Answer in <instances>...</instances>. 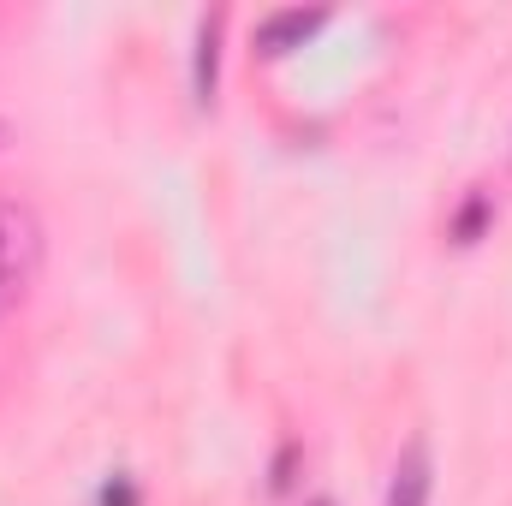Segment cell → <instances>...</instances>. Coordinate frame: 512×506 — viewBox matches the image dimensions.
<instances>
[{
	"label": "cell",
	"mask_w": 512,
	"mask_h": 506,
	"mask_svg": "<svg viewBox=\"0 0 512 506\" xmlns=\"http://www.w3.org/2000/svg\"><path fill=\"white\" fill-rule=\"evenodd\" d=\"M36 274H42V221L30 203L0 197V316L30 298Z\"/></svg>",
	"instance_id": "1"
},
{
	"label": "cell",
	"mask_w": 512,
	"mask_h": 506,
	"mask_svg": "<svg viewBox=\"0 0 512 506\" xmlns=\"http://www.w3.org/2000/svg\"><path fill=\"white\" fill-rule=\"evenodd\" d=\"M215 84H221V12H209L197 24V60H191V90H197V108L215 102Z\"/></svg>",
	"instance_id": "3"
},
{
	"label": "cell",
	"mask_w": 512,
	"mask_h": 506,
	"mask_svg": "<svg viewBox=\"0 0 512 506\" xmlns=\"http://www.w3.org/2000/svg\"><path fill=\"white\" fill-rule=\"evenodd\" d=\"M483 215H489V203H483V197H471V203H465V215H459V227H453V239H459V245H477Z\"/></svg>",
	"instance_id": "5"
},
{
	"label": "cell",
	"mask_w": 512,
	"mask_h": 506,
	"mask_svg": "<svg viewBox=\"0 0 512 506\" xmlns=\"http://www.w3.org/2000/svg\"><path fill=\"white\" fill-rule=\"evenodd\" d=\"M322 24H328V12H304V6L268 12V18L256 24V48H262V54H292V48H304Z\"/></svg>",
	"instance_id": "2"
},
{
	"label": "cell",
	"mask_w": 512,
	"mask_h": 506,
	"mask_svg": "<svg viewBox=\"0 0 512 506\" xmlns=\"http://www.w3.org/2000/svg\"><path fill=\"white\" fill-rule=\"evenodd\" d=\"M316 506H328V501H316Z\"/></svg>",
	"instance_id": "8"
},
{
	"label": "cell",
	"mask_w": 512,
	"mask_h": 506,
	"mask_svg": "<svg viewBox=\"0 0 512 506\" xmlns=\"http://www.w3.org/2000/svg\"><path fill=\"white\" fill-rule=\"evenodd\" d=\"M387 506H429V453L423 447H405V459L387 483Z\"/></svg>",
	"instance_id": "4"
},
{
	"label": "cell",
	"mask_w": 512,
	"mask_h": 506,
	"mask_svg": "<svg viewBox=\"0 0 512 506\" xmlns=\"http://www.w3.org/2000/svg\"><path fill=\"white\" fill-rule=\"evenodd\" d=\"M6 143H12V131H6V120H0V149H6Z\"/></svg>",
	"instance_id": "7"
},
{
	"label": "cell",
	"mask_w": 512,
	"mask_h": 506,
	"mask_svg": "<svg viewBox=\"0 0 512 506\" xmlns=\"http://www.w3.org/2000/svg\"><path fill=\"white\" fill-rule=\"evenodd\" d=\"M102 506H137V489H131L126 477H114V483L102 489Z\"/></svg>",
	"instance_id": "6"
}]
</instances>
